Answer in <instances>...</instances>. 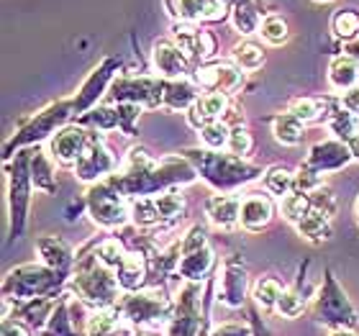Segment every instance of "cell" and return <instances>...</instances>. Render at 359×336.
<instances>
[{"mask_svg": "<svg viewBox=\"0 0 359 336\" xmlns=\"http://www.w3.org/2000/svg\"><path fill=\"white\" fill-rule=\"evenodd\" d=\"M195 177H198V172L185 157H167L162 162H154L149 157V152L131 149L123 159V165L108 180L126 198H154L170 187L193 182Z\"/></svg>", "mask_w": 359, "mask_h": 336, "instance_id": "6da1fadb", "label": "cell"}, {"mask_svg": "<svg viewBox=\"0 0 359 336\" xmlns=\"http://www.w3.org/2000/svg\"><path fill=\"white\" fill-rule=\"evenodd\" d=\"M69 290L75 293L77 298L93 306L95 311L103 308H116L118 306V277L108 267H103L93 254V244L85 247V252L77 254L75 272L69 277Z\"/></svg>", "mask_w": 359, "mask_h": 336, "instance_id": "7a4b0ae2", "label": "cell"}, {"mask_svg": "<svg viewBox=\"0 0 359 336\" xmlns=\"http://www.w3.org/2000/svg\"><path fill=\"white\" fill-rule=\"evenodd\" d=\"M182 157L216 190H236V187L247 185V182L262 175V170L257 165H249L241 157L221 154V152L213 149H185Z\"/></svg>", "mask_w": 359, "mask_h": 336, "instance_id": "3957f363", "label": "cell"}, {"mask_svg": "<svg viewBox=\"0 0 359 336\" xmlns=\"http://www.w3.org/2000/svg\"><path fill=\"white\" fill-rule=\"evenodd\" d=\"M31 157L34 147L18 149L11 159H6V175H8V239H18L26 229V216H29L31 203Z\"/></svg>", "mask_w": 359, "mask_h": 336, "instance_id": "277c9868", "label": "cell"}, {"mask_svg": "<svg viewBox=\"0 0 359 336\" xmlns=\"http://www.w3.org/2000/svg\"><path fill=\"white\" fill-rule=\"evenodd\" d=\"M65 283L67 277H62L46 264H21L11 269L3 280V298L15 303L31 298H57Z\"/></svg>", "mask_w": 359, "mask_h": 336, "instance_id": "5b68a950", "label": "cell"}, {"mask_svg": "<svg viewBox=\"0 0 359 336\" xmlns=\"http://www.w3.org/2000/svg\"><path fill=\"white\" fill-rule=\"evenodd\" d=\"M72 116H75V100H54V103H49L46 108H41L34 119L26 121V123L15 131V136H11L6 142V149H3L6 159L13 157L18 149L34 147V144H39L41 139L52 136L54 131L65 128V123H67Z\"/></svg>", "mask_w": 359, "mask_h": 336, "instance_id": "8992f818", "label": "cell"}, {"mask_svg": "<svg viewBox=\"0 0 359 336\" xmlns=\"http://www.w3.org/2000/svg\"><path fill=\"white\" fill-rule=\"evenodd\" d=\"M311 316H313L318 323L329 326L331 331H337V329L354 331L359 326V318L352 306V300L346 298V293L339 288L337 277H334L331 269L323 272V285H321V290H318V295L313 298Z\"/></svg>", "mask_w": 359, "mask_h": 336, "instance_id": "52a82bcc", "label": "cell"}, {"mask_svg": "<svg viewBox=\"0 0 359 336\" xmlns=\"http://www.w3.org/2000/svg\"><path fill=\"white\" fill-rule=\"evenodd\" d=\"M85 208L97 226L103 229H121L131 218V203L111 180H100L88 187Z\"/></svg>", "mask_w": 359, "mask_h": 336, "instance_id": "ba28073f", "label": "cell"}, {"mask_svg": "<svg viewBox=\"0 0 359 336\" xmlns=\"http://www.w3.org/2000/svg\"><path fill=\"white\" fill-rule=\"evenodd\" d=\"M121 316L126 318V323L134 326H149V323H159L172 318L175 308L172 303L165 298V293L159 290H136L126 293L118 303Z\"/></svg>", "mask_w": 359, "mask_h": 336, "instance_id": "9c48e42d", "label": "cell"}, {"mask_svg": "<svg viewBox=\"0 0 359 336\" xmlns=\"http://www.w3.org/2000/svg\"><path fill=\"white\" fill-rule=\"evenodd\" d=\"M165 85L167 80H162V77H121V80H113L111 98L116 103L159 108L165 103Z\"/></svg>", "mask_w": 359, "mask_h": 336, "instance_id": "30bf717a", "label": "cell"}, {"mask_svg": "<svg viewBox=\"0 0 359 336\" xmlns=\"http://www.w3.org/2000/svg\"><path fill=\"white\" fill-rule=\"evenodd\" d=\"M201 321V283H187L180 288L175 314L167 323V336H198Z\"/></svg>", "mask_w": 359, "mask_h": 336, "instance_id": "8fae6325", "label": "cell"}, {"mask_svg": "<svg viewBox=\"0 0 359 336\" xmlns=\"http://www.w3.org/2000/svg\"><path fill=\"white\" fill-rule=\"evenodd\" d=\"M118 162L116 157L111 154V149L105 147L103 136L95 134V131H90V142L85 147L83 157L77 159L75 165V177L83 180V182H90V185H95L100 180H108L116 172Z\"/></svg>", "mask_w": 359, "mask_h": 336, "instance_id": "7c38bea8", "label": "cell"}, {"mask_svg": "<svg viewBox=\"0 0 359 336\" xmlns=\"http://www.w3.org/2000/svg\"><path fill=\"white\" fill-rule=\"evenodd\" d=\"M165 3L177 23L224 21L226 15H231L229 0H165Z\"/></svg>", "mask_w": 359, "mask_h": 336, "instance_id": "4fadbf2b", "label": "cell"}, {"mask_svg": "<svg viewBox=\"0 0 359 336\" xmlns=\"http://www.w3.org/2000/svg\"><path fill=\"white\" fill-rule=\"evenodd\" d=\"M121 69V60L116 57H108L97 65L93 72L88 75V80L83 83L80 93H77L72 100H75V116H85L88 111H93V105L97 103V98L103 95L108 85H113V75Z\"/></svg>", "mask_w": 359, "mask_h": 336, "instance_id": "5bb4252c", "label": "cell"}, {"mask_svg": "<svg viewBox=\"0 0 359 336\" xmlns=\"http://www.w3.org/2000/svg\"><path fill=\"white\" fill-rule=\"evenodd\" d=\"M172 41L190 62H205L216 54V39L210 31H203L195 23H175Z\"/></svg>", "mask_w": 359, "mask_h": 336, "instance_id": "9a60e30c", "label": "cell"}, {"mask_svg": "<svg viewBox=\"0 0 359 336\" xmlns=\"http://www.w3.org/2000/svg\"><path fill=\"white\" fill-rule=\"evenodd\" d=\"M90 142V131L83 126H65L52 136L49 142V154L57 165L62 167H75L77 159L83 157L85 147Z\"/></svg>", "mask_w": 359, "mask_h": 336, "instance_id": "2e32d148", "label": "cell"}, {"mask_svg": "<svg viewBox=\"0 0 359 336\" xmlns=\"http://www.w3.org/2000/svg\"><path fill=\"white\" fill-rule=\"evenodd\" d=\"M195 83L208 93H226L229 95L244 83V72L239 65H231V62H213V65H201L195 69Z\"/></svg>", "mask_w": 359, "mask_h": 336, "instance_id": "e0dca14e", "label": "cell"}, {"mask_svg": "<svg viewBox=\"0 0 359 336\" xmlns=\"http://www.w3.org/2000/svg\"><path fill=\"white\" fill-rule=\"evenodd\" d=\"M218 277H221L218 300H221L226 308H239L241 303H244V295H247V267H244L241 257L231 254V257L224 262Z\"/></svg>", "mask_w": 359, "mask_h": 336, "instance_id": "ac0fdd59", "label": "cell"}, {"mask_svg": "<svg viewBox=\"0 0 359 336\" xmlns=\"http://www.w3.org/2000/svg\"><path fill=\"white\" fill-rule=\"evenodd\" d=\"M352 152L346 147V142L341 139H329V142H318L316 147H311L308 157L303 165L308 170L318 172V175H326V172H337L341 167H346L352 162Z\"/></svg>", "mask_w": 359, "mask_h": 336, "instance_id": "d6986e66", "label": "cell"}, {"mask_svg": "<svg viewBox=\"0 0 359 336\" xmlns=\"http://www.w3.org/2000/svg\"><path fill=\"white\" fill-rule=\"evenodd\" d=\"M151 62H154L162 80H180V77H187V72H190V60L180 52V46L175 41H170V39L154 41Z\"/></svg>", "mask_w": 359, "mask_h": 336, "instance_id": "ffe728a7", "label": "cell"}, {"mask_svg": "<svg viewBox=\"0 0 359 336\" xmlns=\"http://www.w3.org/2000/svg\"><path fill=\"white\" fill-rule=\"evenodd\" d=\"M36 252L41 254V260H44L46 267H52L54 272H60V275L67 277V280L72 277L77 257L65 239H60V236H39Z\"/></svg>", "mask_w": 359, "mask_h": 336, "instance_id": "44dd1931", "label": "cell"}, {"mask_svg": "<svg viewBox=\"0 0 359 336\" xmlns=\"http://www.w3.org/2000/svg\"><path fill=\"white\" fill-rule=\"evenodd\" d=\"M229 111H231V103H229L226 93H205L187 111V123L201 131V128H205L213 121H226V113Z\"/></svg>", "mask_w": 359, "mask_h": 336, "instance_id": "7402d4cb", "label": "cell"}, {"mask_svg": "<svg viewBox=\"0 0 359 336\" xmlns=\"http://www.w3.org/2000/svg\"><path fill=\"white\" fill-rule=\"evenodd\" d=\"M205 216L216 229L231 231L241 224V198L239 195H213L205 203Z\"/></svg>", "mask_w": 359, "mask_h": 336, "instance_id": "603a6c76", "label": "cell"}, {"mask_svg": "<svg viewBox=\"0 0 359 336\" xmlns=\"http://www.w3.org/2000/svg\"><path fill=\"white\" fill-rule=\"evenodd\" d=\"M275 216V203L264 193H249L241 198V226L247 231H262Z\"/></svg>", "mask_w": 359, "mask_h": 336, "instance_id": "cb8c5ba5", "label": "cell"}, {"mask_svg": "<svg viewBox=\"0 0 359 336\" xmlns=\"http://www.w3.org/2000/svg\"><path fill=\"white\" fill-rule=\"evenodd\" d=\"M149 275H151L149 262H147V257L139 252H126V257H123V262H121V267L116 269L121 290H126V293L142 290L144 285L149 283Z\"/></svg>", "mask_w": 359, "mask_h": 336, "instance_id": "d4e9b609", "label": "cell"}, {"mask_svg": "<svg viewBox=\"0 0 359 336\" xmlns=\"http://www.w3.org/2000/svg\"><path fill=\"white\" fill-rule=\"evenodd\" d=\"M213 249L208 247H201L195 249V252H180V262H177V275L187 283H201L205 277L210 275V269H213Z\"/></svg>", "mask_w": 359, "mask_h": 336, "instance_id": "484cf974", "label": "cell"}, {"mask_svg": "<svg viewBox=\"0 0 359 336\" xmlns=\"http://www.w3.org/2000/svg\"><path fill=\"white\" fill-rule=\"evenodd\" d=\"M198 88L190 77H180V80H167L165 85V108L167 111H190L198 103Z\"/></svg>", "mask_w": 359, "mask_h": 336, "instance_id": "4316f807", "label": "cell"}, {"mask_svg": "<svg viewBox=\"0 0 359 336\" xmlns=\"http://www.w3.org/2000/svg\"><path fill=\"white\" fill-rule=\"evenodd\" d=\"M329 83L334 90H341L346 93L349 88L359 85V62L349 54H341V57H334L329 67Z\"/></svg>", "mask_w": 359, "mask_h": 336, "instance_id": "83f0119b", "label": "cell"}, {"mask_svg": "<svg viewBox=\"0 0 359 336\" xmlns=\"http://www.w3.org/2000/svg\"><path fill=\"white\" fill-rule=\"evenodd\" d=\"M231 3V23L233 29L239 31V34H255L259 31L262 21H259V6H257L255 0H229Z\"/></svg>", "mask_w": 359, "mask_h": 336, "instance_id": "f1b7e54d", "label": "cell"}, {"mask_svg": "<svg viewBox=\"0 0 359 336\" xmlns=\"http://www.w3.org/2000/svg\"><path fill=\"white\" fill-rule=\"evenodd\" d=\"M54 159L46 157V152L34 147V157H31V177H34V187L41 193H57V175H54Z\"/></svg>", "mask_w": 359, "mask_h": 336, "instance_id": "f546056e", "label": "cell"}, {"mask_svg": "<svg viewBox=\"0 0 359 336\" xmlns=\"http://www.w3.org/2000/svg\"><path fill=\"white\" fill-rule=\"evenodd\" d=\"M272 134H275L277 142L285 144V147H295V144L303 142L306 123L300 119H295L290 111L280 113V116H275V121H272Z\"/></svg>", "mask_w": 359, "mask_h": 336, "instance_id": "4dcf8cb0", "label": "cell"}, {"mask_svg": "<svg viewBox=\"0 0 359 336\" xmlns=\"http://www.w3.org/2000/svg\"><path fill=\"white\" fill-rule=\"evenodd\" d=\"M295 229H298V234L306 241L318 244V241H326L331 236V218L326 216V213L311 210L308 216H303L298 224H295Z\"/></svg>", "mask_w": 359, "mask_h": 336, "instance_id": "1f68e13d", "label": "cell"}, {"mask_svg": "<svg viewBox=\"0 0 359 336\" xmlns=\"http://www.w3.org/2000/svg\"><path fill=\"white\" fill-rule=\"evenodd\" d=\"M290 113L303 123H318V121L329 119L331 108L329 100H323V98H298L290 103Z\"/></svg>", "mask_w": 359, "mask_h": 336, "instance_id": "d6a6232c", "label": "cell"}, {"mask_svg": "<svg viewBox=\"0 0 359 336\" xmlns=\"http://www.w3.org/2000/svg\"><path fill=\"white\" fill-rule=\"evenodd\" d=\"M329 128L334 131L337 139L349 142L352 136L359 134V116H354V113H349L346 108H341V103H334V108H331V113H329Z\"/></svg>", "mask_w": 359, "mask_h": 336, "instance_id": "836d02e7", "label": "cell"}, {"mask_svg": "<svg viewBox=\"0 0 359 336\" xmlns=\"http://www.w3.org/2000/svg\"><path fill=\"white\" fill-rule=\"evenodd\" d=\"M154 201H157L162 224H175V221L182 218V213H185V198L180 193V187H170L165 193L154 195Z\"/></svg>", "mask_w": 359, "mask_h": 336, "instance_id": "e575fe53", "label": "cell"}, {"mask_svg": "<svg viewBox=\"0 0 359 336\" xmlns=\"http://www.w3.org/2000/svg\"><path fill=\"white\" fill-rule=\"evenodd\" d=\"M280 210H283V218L287 224H298L300 218L308 216L311 210H313V203H311V195L308 193H300V190H292L283 198L280 203Z\"/></svg>", "mask_w": 359, "mask_h": 336, "instance_id": "d590c367", "label": "cell"}, {"mask_svg": "<svg viewBox=\"0 0 359 336\" xmlns=\"http://www.w3.org/2000/svg\"><path fill=\"white\" fill-rule=\"evenodd\" d=\"M131 221H134L139 229L162 226L157 201H154V198H134V201H131Z\"/></svg>", "mask_w": 359, "mask_h": 336, "instance_id": "8d00e7d4", "label": "cell"}, {"mask_svg": "<svg viewBox=\"0 0 359 336\" xmlns=\"http://www.w3.org/2000/svg\"><path fill=\"white\" fill-rule=\"evenodd\" d=\"M83 126H93L97 131H113V128H121L118 119V105H97L93 111H88L80 119Z\"/></svg>", "mask_w": 359, "mask_h": 336, "instance_id": "74e56055", "label": "cell"}, {"mask_svg": "<svg viewBox=\"0 0 359 336\" xmlns=\"http://www.w3.org/2000/svg\"><path fill=\"white\" fill-rule=\"evenodd\" d=\"M233 65H239L244 72H255V69H259L264 65V52L262 46L255 44V41H244V44L233 46Z\"/></svg>", "mask_w": 359, "mask_h": 336, "instance_id": "f35d334b", "label": "cell"}, {"mask_svg": "<svg viewBox=\"0 0 359 336\" xmlns=\"http://www.w3.org/2000/svg\"><path fill=\"white\" fill-rule=\"evenodd\" d=\"M93 254H95V260L108 269H116L121 267V262L126 257V249L121 244L118 239H103L100 244H93Z\"/></svg>", "mask_w": 359, "mask_h": 336, "instance_id": "ab89813d", "label": "cell"}, {"mask_svg": "<svg viewBox=\"0 0 359 336\" xmlns=\"http://www.w3.org/2000/svg\"><path fill=\"white\" fill-rule=\"evenodd\" d=\"M264 187H267L269 193L275 195H287L295 190V175H292L287 167H269L267 172H264Z\"/></svg>", "mask_w": 359, "mask_h": 336, "instance_id": "60d3db41", "label": "cell"}, {"mask_svg": "<svg viewBox=\"0 0 359 336\" xmlns=\"http://www.w3.org/2000/svg\"><path fill=\"white\" fill-rule=\"evenodd\" d=\"M285 288L280 285V280H275V277H259L255 283V298L257 303L262 308H275L277 300L283 298Z\"/></svg>", "mask_w": 359, "mask_h": 336, "instance_id": "b9f144b4", "label": "cell"}, {"mask_svg": "<svg viewBox=\"0 0 359 336\" xmlns=\"http://www.w3.org/2000/svg\"><path fill=\"white\" fill-rule=\"evenodd\" d=\"M229 134H231V126L226 121H213L205 128H201V139L205 144V149L213 152L224 149L226 144H229Z\"/></svg>", "mask_w": 359, "mask_h": 336, "instance_id": "7bdbcfd3", "label": "cell"}, {"mask_svg": "<svg viewBox=\"0 0 359 336\" xmlns=\"http://www.w3.org/2000/svg\"><path fill=\"white\" fill-rule=\"evenodd\" d=\"M259 34H262V39L267 41V44L272 46H280L287 41V21H285L283 15H267L262 21V26H259Z\"/></svg>", "mask_w": 359, "mask_h": 336, "instance_id": "ee69618b", "label": "cell"}, {"mask_svg": "<svg viewBox=\"0 0 359 336\" xmlns=\"http://www.w3.org/2000/svg\"><path fill=\"white\" fill-rule=\"evenodd\" d=\"M334 31H337L339 39H344V41H354L359 39V13L357 11H339L334 15V21H331Z\"/></svg>", "mask_w": 359, "mask_h": 336, "instance_id": "f6af8a7d", "label": "cell"}, {"mask_svg": "<svg viewBox=\"0 0 359 336\" xmlns=\"http://www.w3.org/2000/svg\"><path fill=\"white\" fill-rule=\"evenodd\" d=\"M277 316H283V318H298L303 311H306V298H303V293L290 288V290L283 293V298L277 300L275 306Z\"/></svg>", "mask_w": 359, "mask_h": 336, "instance_id": "bcb514c9", "label": "cell"}, {"mask_svg": "<svg viewBox=\"0 0 359 336\" xmlns=\"http://www.w3.org/2000/svg\"><path fill=\"white\" fill-rule=\"evenodd\" d=\"M252 147H255V142H252V134H249L247 128H244V126H233L231 134H229V144H226L229 154L244 159L249 152H252Z\"/></svg>", "mask_w": 359, "mask_h": 336, "instance_id": "7dc6e473", "label": "cell"}, {"mask_svg": "<svg viewBox=\"0 0 359 336\" xmlns=\"http://www.w3.org/2000/svg\"><path fill=\"white\" fill-rule=\"evenodd\" d=\"M311 203H313V210L318 213H326V216H334V210H337V198H334V190L329 185H318L316 190H311Z\"/></svg>", "mask_w": 359, "mask_h": 336, "instance_id": "c3c4849f", "label": "cell"}, {"mask_svg": "<svg viewBox=\"0 0 359 336\" xmlns=\"http://www.w3.org/2000/svg\"><path fill=\"white\" fill-rule=\"evenodd\" d=\"M341 108H346L349 113H354V116H359V85H354V88H349L346 93H341Z\"/></svg>", "mask_w": 359, "mask_h": 336, "instance_id": "681fc988", "label": "cell"}, {"mask_svg": "<svg viewBox=\"0 0 359 336\" xmlns=\"http://www.w3.org/2000/svg\"><path fill=\"white\" fill-rule=\"evenodd\" d=\"M210 336H252V331L244 323H224V326H218Z\"/></svg>", "mask_w": 359, "mask_h": 336, "instance_id": "f907efd6", "label": "cell"}, {"mask_svg": "<svg viewBox=\"0 0 359 336\" xmlns=\"http://www.w3.org/2000/svg\"><path fill=\"white\" fill-rule=\"evenodd\" d=\"M3 336H31L29 334V326L18 318H3Z\"/></svg>", "mask_w": 359, "mask_h": 336, "instance_id": "816d5d0a", "label": "cell"}, {"mask_svg": "<svg viewBox=\"0 0 359 336\" xmlns=\"http://www.w3.org/2000/svg\"><path fill=\"white\" fill-rule=\"evenodd\" d=\"M344 52L349 54V57H354V60H359V39H354V41H346Z\"/></svg>", "mask_w": 359, "mask_h": 336, "instance_id": "f5cc1de1", "label": "cell"}, {"mask_svg": "<svg viewBox=\"0 0 359 336\" xmlns=\"http://www.w3.org/2000/svg\"><path fill=\"white\" fill-rule=\"evenodd\" d=\"M346 147H349V152H352V157H354V159H359V134H357V136H352V139L346 142Z\"/></svg>", "mask_w": 359, "mask_h": 336, "instance_id": "db71d44e", "label": "cell"}, {"mask_svg": "<svg viewBox=\"0 0 359 336\" xmlns=\"http://www.w3.org/2000/svg\"><path fill=\"white\" fill-rule=\"evenodd\" d=\"M329 336H357L354 331H349V329H337V331H331Z\"/></svg>", "mask_w": 359, "mask_h": 336, "instance_id": "11a10c76", "label": "cell"}, {"mask_svg": "<svg viewBox=\"0 0 359 336\" xmlns=\"http://www.w3.org/2000/svg\"><path fill=\"white\" fill-rule=\"evenodd\" d=\"M354 210H357V224H359V198H357V206H354Z\"/></svg>", "mask_w": 359, "mask_h": 336, "instance_id": "9f6ffc18", "label": "cell"}, {"mask_svg": "<svg viewBox=\"0 0 359 336\" xmlns=\"http://www.w3.org/2000/svg\"><path fill=\"white\" fill-rule=\"evenodd\" d=\"M318 3H329V0H318Z\"/></svg>", "mask_w": 359, "mask_h": 336, "instance_id": "6f0895ef", "label": "cell"}]
</instances>
